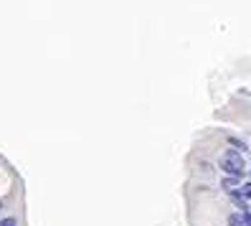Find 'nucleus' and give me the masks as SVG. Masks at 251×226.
Returning a JSON list of instances; mask_svg holds the SVG:
<instances>
[{
    "label": "nucleus",
    "instance_id": "f257e3e1",
    "mask_svg": "<svg viewBox=\"0 0 251 226\" xmlns=\"http://www.w3.org/2000/svg\"><path fill=\"white\" fill-rule=\"evenodd\" d=\"M221 168H224L226 175L239 178V175H244V170H246V163H244L241 153H236V150H226V153L221 155Z\"/></svg>",
    "mask_w": 251,
    "mask_h": 226
},
{
    "label": "nucleus",
    "instance_id": "7ed1b4c3",
    "mask_svg": "<svg viewBox=\"0 0 251 226\" xmlns=\"http://www.w3.org/2000/svg\"><path fill=\"white\" fill-rule=\"evenodd\" d=\"M228 142H231V145L236 147V153H241V150H246V145H244V142H241L239 138H228Z\"/></svg>",
    "mask_w": 251,
    "mask_h": 226
},
{
    "label": "nucleus",
    "instance_id": "f03ea898",
    "mask_svg": "<svg viewBox=\"0 0 251 226\" xmlns=\"http://www.w3.org/2000/svg\"><path fill=\"white\" fill-rule=\"evenodd\" d=\"M228 226H251V211H239L228 216Z\"/></svg>",
    "mask_w": 251,
    "mask_h": 226
},
{
    "label": "nucleus",
    "instance_id": "20e7f679",
    "mask_svg": "<svg viewBox=\"0 0 251 226\" xmlns=\"http://www.w3.org/2000/svg\"><path fill=\"white\" fill-rule=\"evenodd\" d=\"M0 226H16V219H3V221H0Z\"/></svg>",
    "mask_w": 251,
    "mask_h": 226
},
{
    "label": "nucleus",
    "instance_id": "39448f33",
    "mask_svg": "<svg viewBox=\"0 0 251 226\" xmlns=\"http://www.w3.org/2000/svg\"><path fill=\"white\" fill-rule=\"evenodd\" d=\"M0 206H3V203H0Z\"/></svg>",
    "mask_w": 251,
    "mask_h": 226
}]
</instances>
